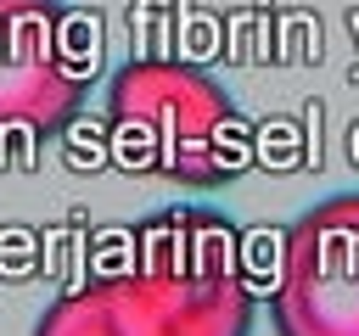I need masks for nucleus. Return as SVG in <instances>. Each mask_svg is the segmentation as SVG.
<instances>
[{"instance_id": "5", "label": "nucleus", "mask_w": 359, "mask_h": 336, "mask_svg": "<svg viewBox=\"0 0 359 336\" xmlns=\"http://www.w3.org/2000/svg\"><path fill=\"white\" fill-rule=\"evenodd\" d=\"M28 336H123L118 314H112V297H107V280H90L67 297H56Z\"/></svg>"}, {"instance_id": "2", "label": "nucleus", "mask_w": 359, "mask_h": 336, "mask_svg": "<svg viewBox=\"0 0 359 336\" xmlns=\"http://www.w3.org/2000/svg\"><path fill=\"white\" fill-rule=\"evenodd\" d=\"M107 140L118 168L185 190L230 185L252 162V123L236 95L174 56H129L107 78Z\"/></svg>"}, {"instance_id": "4", "label": "nucleus", "mask_w": 359, "mask_h": 336, "mask_svg": "<svg viewBox=\"0 0 359 336\" xmlns=\"http://www.w3.org/2000/svg\"><path fill=\"white\" fill-rule=\"evenodd\" d=\"M275 336H359V190L303 207L269 297Z\"/></svg>"}, {"instance_id": "3", "label": "nucleus", "mask_w": 359, "mask_h": 336, "mask_svg": "<svg viewBox=\"0 0 359 336\" xmlns=\"http://www.w3.org/2000/svg\"><path fill=\"white\" fill-rule=\"evenodd\" d=\"M101 62V22L67 0H0V129L62 134Z\"/></svg>"}, {"instance_id": "1", "label": "nucleus", "mask_w": 359, "mask_h": 336, "mask_svg": "<svg viewBox=\"0 0 359 336\" xmlns=\"http://www.w3.org/2000/svg\"><path fill=\"white\" fill-rule=\"evenodd\" d=\"M123 336H247L252 286L241 235L213 207H157L129 235V263L101 274Z\"/></svg>"}]
</instances>
